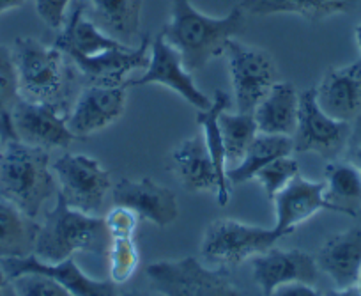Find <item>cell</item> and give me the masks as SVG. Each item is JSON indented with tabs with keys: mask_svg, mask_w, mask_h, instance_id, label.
Returning a JSON list of instances; mask_svg holds the SVG:
<instances>
[{
	"mask_svg": "<svg viewBox=\"0 0 361 296\" xmlns=\"http://www.w3.org/2000/svg\"><path fill=\"white\" fill-rule=\"evenodd\" d=\"M245 13L239 4L228 15L213 18L200 13L190 0H172L170 20L159 34L180 55L190 73L200 71L225 54L228 41L245 32Z\"/></svg>",
	"mask_w": 361,
	"mask_h": 296,
	"instance_id": "1",
	"label": "cell"
},
{
	"mask_svg": "<svg viewBox=\"0 0 361 296\" xmlns=\"http://www.w3.org/2000/svg\"><path fill=\"white\" fill-rule=\"evenodd\" d=\"M18 73L20 94L29 102L48 103L68 116L78 93L73 62L59 50L34 37H18L11 48Z\"/></svg>",
	"mask_w": 361,
	"mask_h": 296,
	"instance_id": "2",
	"label": "cell"
},
{
	"mask_svg": "<svg viewBox=\"0 0 361 296\" xmlns=\"http://www.w3.org/2000/svg\"><path fill=\"white\" fill-rule=\"evenodd\" d=\"M50 153L20 141L4 142L0 151V197L36 220L44 203L57 195Z\"/></svg>",
	"mask_w": 361,
	"mask_h": 296,
	"instance_id": "3",
	"label": "cell"
},
{
	"mask_svg": "<svg viewBox=\"0 0 361 296\" xmlns=\"http://www.w3.org/2000/svg\"><path fill=\"white\" fill-rule=\"evenodd\" d=\"M109 229L105 218L73 210L57 191V203L47 211L39 225L34 256L43 263H61L76 252L109 254Z\"/></svg>",
	"mask_w": 361,
	"mask_h": 296,
	"instance_id": "4",
	"label": "cell"
},
{
	"mask_svg": "<svg viewBox=\"0 0 361 296\" xmlns=\"http://www.w3.org/2000/svg\"><path fill=\"white\" fill-rule=\"evenodd\" d=\"M145 275L159 296H245L227 270H211L192 256L149 264Z\"/></svg>",
	"mask_w": 361,
	"mask_h": 296,
	"instance_id": "5",
	"label": "cell"
},
{
	"mask_svg": "<svg viewBox=\"0 0 361 296\" xmlns=\"http://www.w3.org/2000/svg\"><path fill=\"white\" fill-rule=\"evenodd\" d=\"M279 239L280 235L275 229L220 218L207 225L200 252L211 263L232 268L267 252Z\"/></svg>",
	"mask_w": 361,
	"mask_h": 296,
	"instance_id": "6",
	"label": "cell"
},
{
	"mask_svg": "<svg viewBox=\"0 0 361 296\" xmlns=\"http://www.w3.org/2000/svg\"><path fill=\"white\" fill-rule=\"evenodd\" d=\"M51 169L59 181V195L69 208L87 215H96L102 210L112 188V177L98 160L68 153L55 160Z\"/></svg>",
	"mask_w": 361,
	"mask_h": 296,
	"instance_id": "7",
	"label": "cell"
},
{
	"mask_svg": "<svg viewBox=\"0 0 361 296\" xmlns=\"http://www.w3.org/2000/svg\"><path fill=\"white\" fill-rule=\"evenodd\" d=\"M225 55L228 59L238 112H253L271 87L279 82L275 61L266 50L248 47L235 40L228 41Z\"/></svg>",
	"mask_w": 361,
	"mask_h": 296,
	"instance_id": "8",
	"label": "cell"
},
{
	"mask_svg": "<svg viewBox=\"0 0 361 296\" xmlns=\"http://www.w3.org/2000/svg\"><path fill=\"white\" fill-rule=\"evenodd\" d=\"M350 124L329 117L315 100V87L300 94L296 131L293 135L294 153H317L335 156L345 149L350 135Z\"/></svg>",
	"mask_w": 361,
	"mask_h": 296,
	"instance_id": "9",
	"label": "cell"
},
{
	"mask_svg": "<svg viewBox=\"0 0 361 296\" xmlns=\"http://www.w3.org/2000/svg\"><path fill=\"white\" fill-rule=\"evenodd\" d=\"M151 83H159L166 89L179 94L183 100L195 107L197 110H206L211 107L209 96L204 94L197 87L192 73L186 69V66L180 61V55L170 47L161 34L151 41V50H149V64L142 71V75L135 80H126V87H144Z\"/></svg>",
	"mask_w": 361,
	"mask_h": 296,
	"instance_id": "10",
	"label": "cell"
},
{
	"mask_svg": "<svg viewBox=\"0 0 361 296\" xmlns=\"http://www.w3.org/2000/svg\"><path fill=\"white\" fill-rule=\"evenodd\" d=\"M126 85H85L66 116L69 131L80 138L106 130L126 109Z\"/></svg>",
	"mask_w": 361,
	"mask_h": 296,
	"instance_id": "11",
	"label": "cell"
},
{
	"mask_svg": "<svg viewBox=\"0 0 361 296\" xmlns=\"http://www.w3.org/2000/svg\"><path fill=\"white\" fill-rule=\"evenodd\" d=\"M54 45L73 62L76 71L99 61L112 52L128 47V45L117 41L116 37L103 32L89 18L85 4H76L73 8Z\"/></svg>",
	"mask_w": 361,
	"mask_h": 296,
	"instance_id": "12",
	"label": "cell"
},
{
	"mask_svg": "<svg viewBox=\"0 0 361 296\" xmlns=\"http://www.w3.org/2000/svg\"><path fill=\"white\" fill-rule=\"evenodd\" d=\"M16 141L41 149L69 148L75 135L69 131L66 116L48 103L29 102L22 97L13 112Z\"/></svg>",
	"mask_w": 361,
	"mask_h": 296,
	"instance_id": "13",
	"label": "cell"
},
{
	"mask_svg": "<svg viewBox=\"0 0 361 296\" xmlns=\"http://www.w3.org/2000/svg\"><path fill=\"white\" fill-rule=\"evenodd\" d=\"M0 270L9 280L25 273H39L51 277L64 285L75 296H119L117 284L112 280H96L83 273L73 257L61 263H43L34 254L27 257H6L0 259Z\"/></svg>",
	"mask_w": 361,
	"mask_h": 296,
	"instance_id": "14",
	"label": "cell"
},
{
	"mask_svg": "<svg viewBox=\"0 0 361 296\" xmlns=\"http://www.w3.org/2000/svg\"><path fill=\"white\" fill-rule=\"evenodd\" d=\"M112 197L116 206L130 208L140 220H149L161 229L173 224L179 215L176 194L149 177L138 181L123 177L112 188Z\"/></svg>",
	"mask_w": 361,
	"mask_h": 296,
	"instance_id": "15",
	"label": "cell"
},
{
	"mask_svg": "<svg viewBox=\"0 0 361 296\" xmlns=\"http://www.w3.org/2000/svg\"><path fill=\"white\" fill-rule=\"evenodd\" d=\"M253 278L259 284L262 296H269L279 285L290 282L315 284L319 270L315 257L303 250L269 249L252 259Z\"/></svg>",
	"mask_w": 361,
	"mask_h": 296,
	"instance_id": "16",
	"label": "cell"
},
{
	"mask_svg": "<svg viewBox=\"0 0 361 296\" xmlns=\"http://www.w3.org/2000/svg\"><path fill=\"white\" fill-rule=\"evenodd\" d=\"M315 100L329 117L354 123L361 116V61L329 69L315 87Z\"/></svg>",
	"mask_w": 361,
	"mask_h": 296,
	"instance_id": "17",
	"label": "cell"
},
{
	"mask_svg": "<svg viewBox=\"0 0 361 296\" xmlns=\"http://www.w3.org/2000/svg\"><path fill=\"white\" fill-rule=\"evenodd\" d=\"M276 213L275 231L280 238L290 235L301 222L308 220L319 211H331V206L324 199V181L305 179L298 174L283 190H280L273 199Z\"/></svg>",
	"mask_w": 361,
	"mask_h": 296,
	"instance_id": "18",
	"label": "cell"
},
{
	"mask_svg": "<svg viewBox=\"0 0 361 296\" xmlns=\"http://www.w3.org/2000/svg\"><path fill=\"white\" fill-rule=\"evenodd\" d=\"M315 263L336 289L356 285L361 273V227L329 236L319 249Z\"/></svg>",
	"mask_w": 361,
	"mask_h": 296,
	"instance_id": "19",
	"label": "cell"
},
{
	"mask_svg": "<svg viewBox=\"0 0 361 296\" xmlns=\"http://www.w3.org/2000/svg\"><path fill=\"white\" fill-rule=\"evenodd\" d=\"M170 167L190 191H218V176L202 134L185 138L170 153Z\"/></svg>",
	"mask_w": 361,
	"mask_h": 296,
	"instance_id": "20",
	"label": "cell"
},
{
	"mask_svg": "<svg viewBox=\"0 0 361 296\" xmlns=\"http://www.w3.org/2000/svg\"><path fill=\"white\" fill-rule=\"evenodd\" d=\"M300 94L293 83L276 82L253 110L259 134L293 137L298 124Z\"/></svg>",
	"mask_w": 361,
	"mask_h": 296,
	"instance_id": "21",
	"label": "cell"
},
{
	"mask_svg": "<svg viewBox=\"0 0 361 296\" xmlns=\"http://www.w3.org/2000/svg\"><path fill=\"white\" fill-rule=\"evenodd\" d=\"M361 0H243L241 8L255 16L298 15L308 22H322L354 11Z\"/></svg>",
	"mask_w": 361,
	"mask_h": 296,
	"instance_id": "22",
	"label": "cell"
},
{
	"mask_svg": "<svg viewBox=\"0 0 361 296\" xmlns=\"http://www.w3.org/2000/svg\"><path fill=\"white\" fill-rule=\"evenodd\" d=\"M228 107H231V94H227L221 89H216L209 109L199 110L195 119L200 130H202L200 134H202L204 141H206L207 151H209L211 160H213L214 169H216V199L220 206H225L228 203V197H231V183L227 179V156H225L224 137H221L220 124H218V116L224 110H227Z\"/></svg>",
	"mask_w": 361,
	"mask_h": 296,
	"instance_id": "23",
	"label": "cell"
},
{
	"mask_svg": "<svg viewBox=\"0 0 361 296\" xmlns=\"http://www.w3.org/2000/svg\"><path fill=\"white\" fill-rule=\"evenodd\" d=\"M87 15L103 32L131 47L140 29L142 0H89Z\"/></svg>",
	"mask_w": 361,
	"mask_h": 296,
	"instance_id": "24",
	"label": "cell"
},
{
	"mask_svg": "<svg viewBox=\"0 0 361 296\" xmlns=\"http://www.w3.org/2000/svg\"><path fill=\"white\" fill-rule=\"evenodd\" d=\"M324 199L333 213L357 217L361 208V172L349 162H329L324 169Z\"/></svg>",
	"mask_w": 361,
	"mask_h": 296,
	"instance_id": "25",
	"label": "cell"
},
{
	"mask_svg": "<svg viewBox=\"0 0 361 296\" xmlns=\"http://www.w3.org/2000/svg\"><path fill=\"white\" fill-rule=\"evenodd\" d=\"M39 224L9 201L0 199V259L34 254Z\"/></svg>",
	"mask_w": 361,
	"mask_h": 296,
	"instance_id": "26",
	"label": "cell"
},
{
	"mask_svg": "<svg viewBox=\"0 0 361 296\" xmlns=\"http://www.w3.org/2000/svg\"><path fill=\"white\" fill-rule=\"evenodd\" d=\"M294 153L293 137L286 135H269V134H257L250 148L246 149L241 162L232 169H227V179L231 184H241L246 181L253 179L255 174L262 167L271 163L273 160L282 158V156H290Z\"/></svg>",
	"mask_w": 361,
	"mask_h": 296,
	"instance_id": "27",
	"label": "cell"
},
{
	"mask_svg": "<svg viewBox=\"0 0 361 296\" xmlns=\"http://www.w3.org/2000/svg\"><path fill=\"white\" fill-rule=\"evenodd\" d=\"M20 100L22 94L11 48L0 45V137L4 142L16 141L13 112Z\"/></svg>",
	"mask_w": 361,
	"mask_h": 296,
	"instance_id": "28",
	"label": "cell"
},
{
	"mask_svg": "<svg viewBox=\"0 0 361 296\" xmlns=\"http://www.w3.org/2000/svg\"><path fill=\"white\" fill-rule=\"evenodd\" d=\"M218 124H220L221 137H224L225 156L228 162H241L246 149L250 148L253 138L259 134L253 112H238L228 114L227 110L218 116Z\"/></svg>",
	"mask_w": 361,
	"mask_h": 296,
	"instance_id": "29",
	"label": "cell"
},
{
	"mask_svg": "<svg viewBox=\"0 0 361 296\" xmlns=\"http://www.w3.org/2000/svg\"><path fill=\"white\" fill-rule=\"evenodd\" d=\"M110 257V280L117 285L124 284L137 271L140 257L133 238H114L109 249Z\"/></svg>",
	"mask_w": 361,
	"mask_h": 296,
	"instance_id": "30",
	"label": "cell"
},
{
	"mask_svg": "<svg viewBox=\"0 0 361 296\" xmlns=\"http://www.w3.org/2000/svg\"><path fill=\"white\" fill-rule=\"evenodd\" d=\"M298 174H300V163L293 156H282V158L273 160L266 167H262L253 179L262 184L269 201H273L275 195L283 190Z\"/></svg>",
	"mask_w": 361,
	"mask_h": 296,
	"instance_id": "31",
	"label": "cell"
},
{
	"mask_svg": "<svg viewBox=\"0 0 361 296\" xmlns=\"http://www.w3.org/2000/svg\"><path fill=\"white\" fill-rule=\"evenodd\" d=\"M11 284L20 296H75L57 280L39 273L20 275Z\"/></svg>",
	"mask_w": 361,
	"mask_h": 296,
	"instance_id": "32",
	"label": "cell"
},
{
	"mask_svg": "<svg viewBox=\"0 0 361 296\" xmlns=\"http://www.w3.org/2000/svg\"><path fill=\"white\" fill-rule=\"evenodd\" d=\"M138 215L131 211L130 208L114 206L105 217L106 229H109L110 238H133L138 229Z\"/></svg>",
	"mask_w": 361,
	"mask_h": 296,
	"instance_id": "33",
	"label": "cell"
},
{
	"mask_svg": "<svg viewBox=\"0 0 361 296\" xmlns=\"http://www.w3.org/2000/svg\"><path fill=\"white\" fill-rule=\"evenodd\" d=\"M69 4L71 0H36V11L50 29L61 30L68 18Z\"/></svg>",
	"mask_w": 361,
	"mask_h": 296,
	"instance_id": "34",
	"label": "cell"
},
{
	"mask_svg": "<svg viewBox=\"0 0 361 296\" xmlns=\"http://www.w3.org/2000/svg\"><path fill=\"white\" fill-rule=\"evenodd\" d=\"M347 162L353 163L361 172V116L350 124V135L345 146Z\"/></svg>",
	"mask_w": 361,
	"mask_h": 296,
	"instance_id": "35",
	"label": "cell"
},
{
	"mask_svg": "<svg viewBox=\"0 0 361 296\" xmlns=\"http://www.w3.org/2000/svg\"><path fill=\"white\" fill-rule=\"evenodd\" d=\"M269 296H322L312 284L305 282H290V284L279 285Z\"/></svg>",
	"mask_w": 361,
	"mask_h": 296,
	"instance_id": "36",
	"label": "cell"
},
{
	"mask_svg": "<svg viewBox=\"0 0 361 296\" xmlns=\"http://www.w3.org/2000/svg\"><path fill=\"white\" fill-rule=\"evenodd\" d=\"M25 2L27 0H0V15H4V13L11 11V9L22 8Z\"/></svg>",
	"mask_w": 361,
	"mask_h": 296,
	"instance_id": "37",
	"label": "cell"
},
{
	"mask_svg": "<svg viewBox=\"0 0 361 296\" xmlns=\"http://www.w3.org/2000/svg\"><path fill=\"white\" fill-rule=\"evenodd\" d=\"M326 296H361V291L357 289V285H350V288H343V289H335V291H329Z\"/></svg>",
	"mask_w": 361,
	"mask_h": 296,
	"instance_id": "38",
	"label": "cell"
},
{
	"mask_svg": "<svg viewBox=\"0 0 361 296\" xmlns=\"http://www.w3.org/2000/svg\"><path fill=\"white\" fill-rule=\"evenodd\" d=\"M9 285V278L6 277V273L2 270H0V296H4L6 292V288Z\"/></svg>",
	"mask_w": 361,
	"mask_h": 296,
	"instance_id": "39",
	"label": "cell"
},
{
	"mask_svg": "<svg viewBox=\"0 0 361 296\" xmlns=\"http://www.w3.org/2000/svg\"><path fill=\"white\" fill-rule=\"evenodd\" d=\"M354 37H356L357 48H360V61H361V22L356 25V30H354Z\"/></svg>",
	"mask_w": 361,
	"mask_h": 296,
	"instance_id": "40",
	"label": "cell"
},
{
	"mask_svg": "<svg viewBox=\"0 0 361 296\" xmlns=\"http://www.w3.org/2000/svg\"><path fill=\"white\" fill-rule=\"evenodd\" d=\"M4 296H20L18 292H16V289L13 288L11 280H9V285H8V288H6V292H4Z\"/></svg>",
	"mask_w": 361,
	"mask_h": 296,
	"instance_id": "41",
	"label": "cell"
},
{
	"mask_svg": "<svg viewBox=\"0 0 361 296\" xmlns=\"http://www.w3.org/2000/svg\"><path fill=\"white\" fill-rule=\"evenodd\" d=\"M357 289H360V291H361V273H360V278H357Z\"/></svg>",
	"mask_w": 361,
	"mask_h": 296,
	"instance_id": "42",
	"label": "cell"
},
{
	"mask_svg": "<svg viewBox=\"0 0 361 296\" xmlns=\"http://www.w3.org/2000/svg\"><path fill=\"white\" fill-rule=\"evenodd\" d=\"M126 296H145V295H138V292H131V295H126Z\"/></svg>",
	"mask_w": 361,
	"mask_h": 296,
	"instance_id": "43",
	"label": "cell"
},
{
	"mask_svg": "<svg viewBox=\"0 0 361 296\" xmlns=\"http://www.w3.org/2000/svg\"><path fill=\"white\" fill-rule=\"evenodd\" d=\"M2 146H4V141H2V137H0V151H2Z\"/></svg>",
	"mask_w": 361,
	"mask_h": 296,
	"instance_id": "44",
	"label": "cell"
}]
</instances>
